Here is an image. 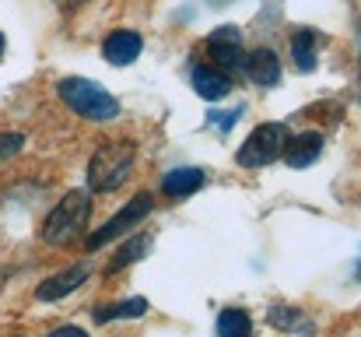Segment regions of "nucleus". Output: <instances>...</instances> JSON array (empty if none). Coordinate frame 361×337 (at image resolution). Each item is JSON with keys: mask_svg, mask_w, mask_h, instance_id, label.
<instances>
[{"mask_svg": "<svg viewBox=\"0 0 361 337\" xmlns=\"http://www.w3.org/2000/svg\"><path fill=\"white\" fill-rule=\"evenodd\" d=\"M56 92H60V99L78 112L81 119L113 123V119L120 116V102H116L106 88H99L95 81H88V78H63V81L56 85Z\"/></svg>", "mask_w": 361, "mask_h": 337, "instance_id": "nucleus-3", "label": "nucleus"}, {"mask_svg": "<svg viewBox=\"0 0 361 337\" xmlns=\"http://www.w3.org/2000/svg\"><path fill=\"white\" fill-rule=\"evenodd\" d=\"M284 148H288V126L284 123H259L242 141L235 162H239L242 169H263V165L277 162L284 155Z\"/></svg>", "mask_w": 361, "mask_h": 337, "instance_id": "nucleus-4", "label": "nucleus"}, {"mask_svg": "<svg viewBox=\"0 0 361 337\" xmlns=\"http://www.w3.org/2000/svg\"><path fill=\"white\" fill-rule=\"evenodd\" d=\"M147 313V299H123L113 306H99L95 309V324H113V320H140Z\"/></svg>", "mask_w": 361, "mask_h": 337, "instance_id": "nucleus-15", "label": "nucleus"}, {"mask_svg": "<svg viewBox=\"0 0 361 337\" xmlns=\"http://www.w3.org/2000/svg\"><path fill=\"white\" fill-rule=\"evenodd\" d=\"M193 92L207 102H221L232 92V78L218 67H193Z\"/></svg>", "mask_w": 361, "mask_h": 337, "instance_id": "nucleus-12", "label": "nucleus"}, {"mask_svg": "<svg viewBox=\"0 0 361 337\" xmlns=\"http://www.w3.org/2000/svg\"><path fill=\"white\" fill-rule=\"evenodd\" d=\"M21 148H25V137L21 134H0V162L11 158V155H18Z\"/></svg>", "mask_w": 361, "mask_h": 337, "instance_id": "nucleus-18", "label": "nucleus"}, {"mask_svg": "<svg viewBox=\"0 0 361 337\" xmlns=\"http://www.w3.org/2000/svg\"><path fill=\"white\" fill-rule=\"evenodd\" d=\"M151 208H154V197H151V194H137L123 211H116V215L102 225V228H95V232L85 239V246H88L92 253H95V249H102V246H109L116 235H126V232L140 222V218H147V215H151Z\"/></svg>", "mask_w": 361, "mask_h": 337, "instance_id": "nucleus-5", "label": "nucleus"}, {"mask_svg": "<svg viewBox=\"0 0 361 337\" xmlns=\"http://www.w3.org/2000/svg\"><path fill=\"white\" fill-rule=\"evenodd\" d=\"M78 4H85V0H78Z\"/></svg>", "mask_w": 361, "mask_h": 337, "instance_id": "nucleus-22", "label": "nucleus"}, {"mask_svg": "<svg viewBox=\"0 0 361 337\" xmlns=\"http://www.w3.org/2000/svg\"><path fill=\"white\" fill-rule=\"evenodd\" d=\"M319 155H323V134L309 130V134L288 137V148H284V155H281V158H284L291 169H305V165H312Z\"/></svg>", "mask_w": 361, "mask_h": 337, "instance_id": "nucleus-10", "label": "nucleus"}, {"mask_svg": "<svg viewBox=\"0 0 361 337\" xmlns=\"http://www.w3.org/2000/svg\"><path fill=\"white\" fill-rule=\"evenodd\" d=\"M316 46H319V35L312 32V28H298L295 32V39H291V60H295V67L302 71V74H312L316 71Z\"/></svg>", "mask_w": 361, "mask_h": 337, "instance_id": "nucleus-13", "label": "nucleus"}, {"mask_svg": "<svg viewBox=\"0 0 361 337\" xmlns=\"http://www.w3.org/2000/svg\"><path fill=\"white\" fill-rule=\"evenodd\" d=\"M204 183H207L204 169H197V165H183V169H172V172H165V179H161V190H165L172 201H183V197H193V194H197Z\"/></svg>", "mask_w": 361, "mask_h": 337, "instance_id": "nucleus-11", "label": "nucleus"}, {"mask_svg": "<svg viewBox=\"0 0 361 337\" xmlns=\"http://www.w3.org/2000/svg\"><path fill=\"white\" fill-rule=\"evenodd\" d=\"M85 281H88V264H74V267H67V271L46 278V281L35 288V299H39V302H56V299L71 295L74 288H81Z\"/></svg>", "mask_w": 361, "mask_h": 337, "instance_id": "nucleus-8", "label": "nucleus"}, {"mask_svg": "<svg viewBox=\"0 0 361 337\" xmlns=\"http://www.w3.org/2000/svg\"><path fill=\"white\" fill-rule=\"evenodd\" d=\"M358 281H361V267H358Z\"/></svg>", "mask_w": 361, "mask_h": 337, "instance_id": "nucleus-21", "label": "nucleus"}, {"mask_svg": "<svg viewBox=\"0 0 361 337\" xmlns=\"http://www.w3.org/2000/svg\"><path fill=\"white\" fill-rule=\"evenodd\" d=\"M267 320H270L277 331H288V334H309V331H312V320H309L298 306H284V302L270 306V309H267Z\"/></svg>", "mask_w": 361, "mask_h": 337, "instance_id": "nucleus-14", "label": "nucleus"}, {"mask_svg": "<svg viewBox=\"0 0 361 337\" xmlns=\"http://www.w3.org/2000/svg\"><path fill=\"white\" fill-rule=\"evenodd\" d=\"M242 71H245V78H249L252 85H259V88H274V85L281 81V60H277V53L267 49V46L252 49V53L242 60Z\"/></svg>", "mask_w": 361, "mask_h": 337, "instance_id": "nucleus-7", "label": "nucleus"}, {"mask_svg": "<svg viewBox=\"0 0 361 337\" xmlns=\"http://www.w3.org/2000/svg\"><path fill=\"white\" fill-rule=\"evenodd\" d=\"M88 215H92V194H88V190H71V194H63L60 204L46 215L39 235H42L49 246H67V242H74V239L85 232Z\"/></svg>", "mask_w": 361, "mask_h": 337, "instance_id": "nucleus-2", "label": "nucleus"}, {"mask_svg": "<svg viewBox=\"0 0 361 337\" xmlns=\"http://www.w3.org/2000/svg\"><path fill=\"white\" fill-rule=\"evenodd\" d=\"M207 53L214 57V67L218 71H228V67H242V28L235 25H221L207 35Z\"/></svg>", "mask_w": 361, "mask_h": 337, "instance_id": "nucleus-6", "label": "nucleus"}, {"mask_svg": "<svg viewBox=\"0 0 361 337\" xmlns=\"http://www.w3.org/2000/svg\"><path fill=\"white\" fill-rule=\"evenodd\" d=\"M46 337H88L85 327H74V324H67V327H56V331H49Z\"/></svg>", "mask_w": 361, "mask_h": 337, "instance_id": "nucleus-19", "label": "nucleus"}, {"mask_svg": "<svg viewBox=\"0 0 361 337\" xmlns=\"http://www.w3.org/2000/svg\"><path fill=\"white\" fill-rule=\"evenodd\" d=\"M218 334L221 337H252V320L245 309H221L218 313Z\"/></svg>", "mask_w": 361, "mask_h": 337, "instance_id": "nucleus-16", "label": "nucleus"}, {"mask_svg": "<svg viewBox=\"0 0 361 337\" xmlns=\"http://www.w3.org/2000/svg\"><path fill=\"white\" fill-rule=\"evenodd\" d=\"M147 249H151V235H133V239H126V242L120 246V253L109 260V271H123V267L137 264Z\"/></svg>", "mask_w": 361, "mask_h": 337, "instance_id": "nucleus-17", "label": "nucleus"}, {"mask_svg": "<svg viewBox=\"0 0 361 337\" xmlns=\"http://www.w3.org/2000/svg\"><path fill=\"white\" fill-rule=\"evenodd\" d=\"M4 49H7V39H4V32H0V60H4Z\"/></svg>", "mask_w": 361, "mask_h": 337, "instance_id": "nucleus-20", "label": "nucleus"}, {"mask_svg": "<svg viewBox=\"0 0 361 337\" xmlns=\"http://www.w3.org/2000/svg\"><path fill=\"white\" fill-rule=\"evenodd\" d=\"M140 49H144V39H140L137 32H130V28L113 32V35L102 42V57H106L113 67H126V64H133V60L140 57Z\"/></svg>", "mask_w": 361, "mask_h": 337, "instance_id": "nucleus-9", "label": "nucleus"}, {"mask_svg": "<svg viewBox=\"0 0 361 337\" xmlns=\"http://www.w3.org/2000/svg\"><path fill=\"white\" fill-rule=\"evenodd\" d=\"M133 158H137L133 141H109V144H102L92 155V162H88V190H95V194L120 190L123 183L130 179V172H133Z\"/></svg>", "mask_w": 361, "mask_h": 337, "instance_id": "nucleus-1", "label": "nucleus"}]
</instances>
